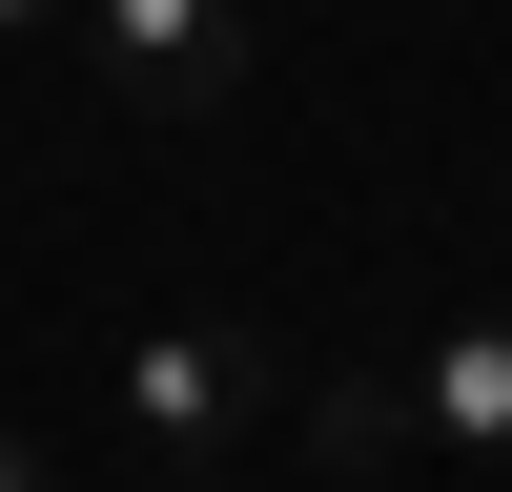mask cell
<instances>
[{"instance_id":"cell-1","label":"cell","mask_w":512,"mask_h":492,"mask_svg":"<svg viewBox=\"0 0 512 492\" xmlns=\"http://www.w3.org/2000/svg\"><path fill=\"white\" fill-rule=\"evenodd\" d=\"M123 451L144 472H246V451L287 431V328H226V308H185V328H123Z\"/></svg>"},{"instance_id":"cell-2","label":"cell","mask_w":512,"mask_h":492,"mask_svg":"<svg viewBox=\"0 0 512 492\" xmlns=\"http://www.w3.org/2000/svg\"><path fill=\"white\" fill-rule=\"evenodd\" d=\"M62 41L123 82V103H164V123H205V103L246 82V0H82Z\"/></svg>"},{"instance_id":"cell-3","label":"cell","mask_w":512,"mask_h":492,"mask_svg":"<svg viewBox=\"0 0 512 492\" xmlns=\"http://www.w3.org/2000/svg\"><path fill=\"white\" fill-rule=\"evenodd\" d=\"M390 390H410V451H492V472H512V308L431 328V349H410Z\"/></svg>"},{"instance_id":"cell-4","label":"cell","mask_w":512,"mask_h":492,"mask_svg":"<svg viewBox=\"0 0 512 492\" xmlns=\"http://www.w3.org/2000/svg\"><path fill=\"white\" fill-rule=\"evenodd\" d=\"M410 451V390L390 369H308V472H390Z\"/></svg>"},{"instance_id":"cell-5","label":"cell","mask_w":512,"mask_h":492,"mask_svg":"<svg viewBox=\"0 0 512 492\" xmlns=\"http://www.w3.org/2000/svg\"><path fill=\"white\" fill-rule=\"evenodd\" d=\"M0 492H62V451H41V431H0Z\"/></svg>"},{"instance_id":"cell-6","label":"cell","mask_w":512,"mask_h":492,"mask_svg":"<svg viewBox=\"0 0 512 492\" xmlns=\"http://www.w3.org/2000/svg\"><path fill=\"white\" fill-rule=\"evenodd\" d=\"M62 21H82V0H0V41H62Z\"/></svg>"},{"instance_id":"cell-7","label":"cell","mask_w":512,"mask_h":492,"mask_svg":"<svg viewBox=\"0 0 512 492\" xmlns=\"http://www.w3.org/2000/svg\"><path fill=\"white\" fill-rule=\"evenodd\" d=\"M164 492H226V472H164Z\"/></svg>"}]
</instances>
